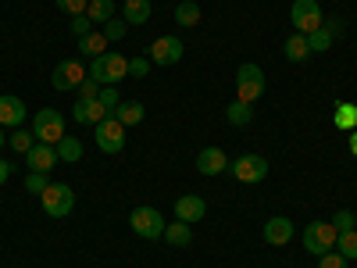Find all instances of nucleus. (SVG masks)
Masks as SVG:
<instances>
[{"mask_svg": "<svg viewBox=\"0 0 357 268\" xmlns=\"http://www.w3.org/2000/svg\"><path fill=\"white\" fill-rule=\"evenodd\" d=\"M129 75V57H122L118 50H107L100 57H93V65H89V79H97L100 86H114Z\"/></svg>", "mask_w": 357, "mask_h": 268, "instance_id": "f257e3e1", "label": "nucleus"}, {"mask_svg": "<svg viewBox=\"0 0 357 268\" xmlns=\"http://www.w3.org/2000/svg\"><path fill=\"white\" fill-rule=\"evenodd\" d=\"M33 136H36V143H50V147L61 143L68 136L61 111H57V107H40L36 118H33Z\"/></svg>", "mask_w": 357, "mask_h": 268, "instance_id": "f03ea898", "label": "nucleus"}, {"mask_svg": "<svg viewBox=\"0 0 357 268\" xmlns=\"http://www.w3.org/2000/svg\"><path fill=\"white\" fill-rule=\"evenodd\" d=\"M336 236H340V229L333 222H307L301 240H304V251H311L314 258H321L325 251H336Z\"/></svg>", "mask_w": 357, "mask_h": 268, "instance_id": "7ed1b4c3", "label": "nucleus"}, {"mask_svg": "<svg viewBox=\"0 0 357 268\" xmlns=\"http://www.w3.org/2000/svg\"><path fill=\"white\" fill-rule=\"evenodd\" d=\"M129 225H132V232L136 236H143V240H161L165 236V218H161V211L158 207H132V215H129Z\"/></svg>", "mask_w": 357, "mask_h": 268, "instance_id": "20e7f679", "label": "nucleus"}, {"mask_svg": "<svg viewBox=\"0 0 357 268\" xmlns=\"http://www.w3.org/2000/svg\"><path fill=\"white\" fill-rule=\"evenodd\" d=\"M40 204H43V211H47L50 218H65V215H72V207H75V193H72V186H65V183H50V186L40 193Z\"/></svg>", "mask_w": 357, "mask_h": 268, "instance_id": "39448f33", "label": "nucleus"}, {"mask_svg": "<svg viewBox=\"0 0 357 268\" xmlns=\"http://www.w3.org/2000/svg\"><path fill=\"white\" fill-rule=\"evenodd\" d=\"M261 94H264V72L257 65H250V61L236 68V100L254 104Z\"/></svg>", "mask_w": 357, "mask_h": 268, "instance_id": "423d86ee", "label": "nucleus"}, {"mask_svg": "<svg viewBox=\"0 0 357 268\" xmlns=\"http://www.w3.org/2000/svg\"><path fill=\"white\" fill-rule=\"evenodd\" d=\"M289 18H293V33H304V36L325 25V18H321V8H318V0H293Z\"/></svg>", "mask_w": 357, "mask_h": 268, "instance_id": "0eeeda50", "label": "nucleus"}, {"mask_svg": "<svg viewBox=\"0 0 357 268\" xmlns=\"http://www.w3.org/2000/svg\"><path fill=\"white\" fill-rule=\"evenodd\" d=\"M93 140H97V147L104 154H118L126 147V126L118 122L114 114H107L100 126H93Z\"/></svg>", "mask_w": 357, "mask_h": 268, "instance_id": "6e6552de", "label": "nucleus"}, {"mask_svg": "<svg viewBox=\"0 0 357 268\" xmlns=\"http://www.w3.org/2000/svg\"><path fill=\"white\" fill-rule=\"evenodd\" d=\"M225 172L236 179V183H261V179L268 175V161L261 154H243V158L229 161Z\"/></svg>", "mask_w": 357, "mask_h": 268, "instance_id": "1a4fd4ad", "label": "nucleus"}, {"mask_svg": "<svg viewBox=\"0 0 357 268\" xmlns=\"http://www.w3.org/2000/svg\"><path fill=\"white\" fill-rule=\"evenodd\" d=\"M86 75H89V72L82 68V61H79V57H68V61H61V65L54 68V75H50V86H54V89H61V94H65V89H79V82H82Z\"/></svg>", "mask_w": 357, "mask_h": 268, "instance_id": "9d476101", "label": "nucleus"}, {"mask_svg": "<svg viewBox=\"0 0 357 268\" xmlns=\"http://www.w3.org/2000/svg\"><path fill=\"white\" fill-rule=\"evenodd\" d=\"M183 40L178 36H158L151 43V61L154 65H175V61H183Z\"/></svg>", "mask_w": 357, "mask_h": 268, "instance_id": "9b49d317", "label": "nucleus"}, {"mask_svg": "<svg viewBox=\"0 0 357 268\" xmlns=\"http://www.w3.org/2000/svg\"><path fill=\"white\" fill-rule=\"evenodd\" d=\"M22 158H25L29 172H50V168L57 165V151H54L50 143H33Z\"/></svg>", "mask_w": 357, "mask_h": 268, "instance_id": "f8f14e48", "label": "nucleus"}, {"mask_svg": "<svg viewBox=\"0 0 357 268\" xmlns=\"http://www.w3.org/2000/svg\"><path fill=\"white\" fill-rule=\"evenodd\" d=\"M207 215V204H204V197H197V193H183V197H178L175 200V218L178 222H200Z\"/></svg>", "mask_w": 357, "mask_h": 268, "instance_id": "ddd939ff", "label": "nucleus"}, {"mask_svg": "<svg viewBox=\"0 0 357 268\" xmlns=\"http://www.w3.org/2000/svg\"><path fill=\"white\" fill-rule=\"evenodd\" d=\"M107 114H111V111H107L100 100H82V97H79L75 107H72V118H75L79 126H100Z\"/></svg>", "mask_w": 357, "mask_h": 268, "instance_id": "4468645a", "label": "nucleus"}, {"mask_svg": "<svg viewBox=\"0 0 357 268\" xmlns=\"http://www.w3.org/2000/svg\"><path fill=\"white\" fill-rule=\"evenodd\" d=\"M229 168V158L222 147H204V151L197 154V172L200 175H222Z\"/></svg>", "mask_w": 357, "mask_h": 268, "instance_id": "2eb2a0df", "label": "nucleus"}, {"mask_svg": "<svg viewBox=\"0 0 357 268\" xmlns=\"http://www.w3.org/2000/svg\"><path fill=\"white\" fill-rule=\"evenodd\" d=\"M293 240V222L286 215H275V218H268L264 222V244H272V247H286Z\"/></svg>", "mask_w": 357, "mask_h": 268, "instance_id": "dca6fc26", "label": "nucleus"}, {"mask_svg": "<svg viewBox=\"0 0 357 268\" xmlns=\"http://www.w3.org/2000/svg\"><path fill=\"white\" fill-rule=\"evenodd\" d=\"M22 122H25V104H22V97L4 94V97H0V126H4V129H18Z\"/></svg>", "mask_w": 357, "mask_h": 268, "instance_id": "f3484780", "label": "nucleus"}, {"mask_svg": "<svg viewBox=\"0 0 357 268\" xmlns=\"http://www.w3.org/2000/svg\"><path fill=\"white\" fill-rule=\"evenodd\" d=\"M161 240H168L172 247H190L193 244V229H190V222H168L165 225V236H161Z\"/></svg>", "mask_w": 357, "mask_h": 268, "instance_id": "a211bd4d", "label": "nucleus"}, {"mask_svg": "<svg viewBox=\"0 0 357 268\" xmlns=\"http://www.w3.org/2000/svg\"><path fill=\"white\" fill-rule=\"evenodd\" d=\"M122 18H126L129 25L151 22V0H126V4H122Z\"/></svg>", "mask_w": 357, "mask_h": 268, "instance_id": "6ab92c4d", "label": "nucleus"}, {"mask_svg": "<svg viewBox=\"0 0 357 268\" xmlns=\"http://www.w3.org/2000/svg\"><path fill=\"white\" fill-rule=\"evenodd\" d=\"M111 114H114L126 129H129V126H139V122H143V104H139V100H122Z\"/></svg>", "mask_w": 357, "mask_h": 268, "instance_id": "aec40b11", "label": "nucleus"}, {"mask_svg": "<svg viewBox=\"0 0 357 268\" xmlns=\"http://www.w3.org/2000/svg\"><path fill=\"white\" fill-rule=\"evenodd\" d=\"M282 50H286V57H289L293 65H301V61H307V57H311V47H307V36L304 33H293Z\"/></svg>", "mask_w": 357, "mask_h": 268, "instance_id": "412c9836", "label": "nucleus"}, {"mask_svg": "<svg viewBox=\"0 0 357 268\" xmlns=\"http://www.w3.org/2000/svg\"><path fill=\"white\" fill-rule=\"evenodd\" d=\"M79 54H86V57H100V54H107V36L104 33H89V36H79Z\"/></svg>", "mask_w": 357, "mask_h": 268, "instance_id": "4be33fe9", "label": "nucleus"}, {"mask_svg": "<svg viewBox=\"0 0 357 268\" xmlns=\"http://www.w3.org/2000/svg\"><path fill=\"white\" fill-rule=\"evenodd\" d=\"M225 118H229V126H250V118H254V107L250 104H243V100H232L229 107H225Z\"/></svg>", "mask_w": 357, "mask_h": 268, "instance_id": "5701e85b", "label": "nucleus"}, {"mask_svg": "<svg viewBox=\"0 0 357 268\" xmlns=\"http://www.w3.org/2000/svg\"><path fill=\"white\" fill-rule=\"evenodd\" d=\"M54 151H57V161H65V165H75V161L82 158V143H79L75 136H65L61 143L54 147Z\"/></svg>", "mask_w": 357, "mask_h": 268, "instance_id": "b1692460", "label": "nucleus"}, {"mask_svg": "<svg viewBox=\"0 0 357 268\" xmlns=\"http://www.w3.org/2000/svg\"><path fill=\"white\" fill-rule=\"evenodd\" d=\"M86 18L89 22H111L114 18V0H89V8H86Z\"/></svg>", "mask_w": 357, "mask_h": 268, "instance_id": "393cba45", "label": "nucleus"}, {"mask_svg": "<svg viewBox=\"0 0 357 268\" xmlns=\"http://www.w3.org/2000/svg\"><path fill=\"white\" fill-rule=\"evenodd\" d=\"M175 22L183 29H193L200 22V4H193V0H183V4L175 8Z\"/></svg>", "mask_w": 357, "mask_h": 268, "instance_id": "a878e982", "label": "nucleus"}, {"mask_svg": "<svg viewBox=\"0 0 357 268\" xmlns=\"http://www.w3.org/2000/svg\"><path fill=\"white\" fill-rule=\"evenodd\" d=\"M336 251L347 258V261H357V229H347L336 236Z\"/></svg>", "mask_w": 357, "mask_h": 268, "instance_id": "bb28decb", "label": "nucleus"}, {"mask_svg": "<svg viewBox=\"0 0 357 268\" xmlns=\"http://www.w3.org/2000/svg\"><path fill=\"white\" fill-rule=\"evenodd\" d=\"M33 143H36L33 129H22V126H18V129H11V136H8V147H11V151H18V154H25Z\"/></svg>", "mask_w": 357, "mask_h": 268, "instance_id": "cd10ccee", "label": "nucleus"}, {"mask_svg": "<svg viewBox=\"0 0 357 268\" xmlns=\"http://www.w3.org/2000/svg\"><path fill=\"white\" fill-rule=\"evenodd\" d=\"M333 40H336V36H333L325 25H321V29H314V33H307V47H311V54L329 50V47H333Z\"/></svg>", "mask_w": 357, "mask_h": 268, "instance_id": "c85d7f7f", "label": "nucleus"}, {"mask_svg": "<svg viewBox=\"0 0 357 268\" xmlns=\"http://www.w3.org/2000/svg\"><path fill=\"white\" fill-rule=\"evenodd\" d=\"M336 107H340V111H336V126H340V129H354V126H357V104L340 100Z\"/></svg>", "mask_w": 357, "mask_h": 268, "instance_id": "c756f323", "label": "nucleus"}, {"mask_svg": "<svg viewBox=\"0 0 357 268\" xmlns=\"http://www.w3.org/2000/svg\"><path fill=\"white\" fill-rule=\"evenodd\" d=\"M100 33L107 36V43H114V40H122V36L129 33V22H126V18H111V22H104Z\"/></svg>", "mask_w": 357, "mask_h": 268, "instance_id": "7c9ffc66", "label": "nucleus"}, {"mask_svg": "<svg viewBox=\"0 0 357 268\" xmlns=\"http://www.w3.org/2000/svg\"><path fill=\"white\" fill-rule=\"evenodd\" d=\"M47 186H50L47 172H29V175H25V193H43Z\"/></svg>", "mask_w": 357, "mask_h": 268, "instance_id": "2f4dec72", "label": "nucleus"}, {"mask_svg": "<svg viewBox=\"0 0 357 268\" xmlns=\"http://www.w3.org/2000/svg\"><path fill=\"white\" fill-rule=\"evenodd\" d=\"M318 268H350V261H347L340 251H325V254L318 258Z\"/></svg>", "mask_w": 357, "mask_h": 268, "instance_id": "473e14b6", "label": "nucleus"}, {"mask_svg": "<svg viewBox=\"0 0 357 268\" xmlns=\"http://www.w3.org/2000/svg\"><path fill=\"white\" fill-rule=\"evenodd\" d=\"M57 8H61L68 18H75V15H86V8H89V0H54Z\"/></svg>", "mask_w": 357, "mask_h": 268, "instance_id": "72a5a7b5", "label": "nucleus"}, {"mask_svg": "<svg viewBox=\"0 0 357 268\" xmlns=\"http://www.w3.org/2000/svg\"><path fill=\"white\" fill-rule=\"evenodd\" d=\"M97 100L107 107V111H114L118 104H122V97H118V89L114 86H100V94H97Z\"/></svg>", "mask_w": 357, "mask_h": 268, "instance_id": "f704fd0d", "label": "nucleus"}, {"mask_svg": "<svg viewBox=\"0 0 357 268\" xmlns=\"http://www.w3.org/2000/svg\"><path fill=\"white\" fill-rule=\"evenodd\" d=\"M97 94H100V82L86 75V79L79 82V97H82V100H97Z\"/></svg>", "mask_w": 357, "mask_h": 268, "instance_id": "c9c22d12", "label": "nucleus"}, {"mask_svg": "<svg viewBox=\"0 0 357 268\" xmlns=\"http://www.w3.org/2000/svg\"><path fill=\"white\" fill-rule=\"evenodd\" d=\"M333 225H336L340 232H347V229H357V215H354V211H336V215H333Z\"/></svg>", "mask_w": 357, "mask_h": 268, "instance_id": "e433bc0d", "label": "nucleus"}, {"mask_svg": "<svg viewBox=\"0 0 357 268\" xmlns=\"http://www.w3.org/2000/svg\"><path fill=\"white\" fill-rule=\"evenodd\" d=\"M68 25H72V33H75V40H79V36H89V33H93V22H89L86 15H75V18H72Z\"/></svg>", "mask_w": 357, "mask_h": 268, "instance_id": "4c0bfd02", "label": "nucleus"}, {"mask_svg": "<svg viewBox=\"0 0 357 268\" xmlns=\"http://www.w3.org/2000/svg\"><path fill=\"white\" fill-rule=\"evenodd\" d=\"M146 72H151V61H146V57H132V61H129V75L143 79Z\"/></svg>", "mask_w": 357, "mask_h": 268, "instance_id": "58836bf2", "label": "nucleus"}, {"mask_svg": "<svg viewBox=\"0 0 357 268\" xmlns=\"http://www.w3.org/2000/svg\"><path fill=\"white\" fill-rule=\"evenodd\" d=\"M11 172H15V165H8L4 158H0V186H4L8 179H11Z\"/></svg>", "mask_w": 357, "mask_h": 268, "instance_id": "ea45409f", "label": "nucleus"}, {"mask_svg": "<svg viewBox=\"0 0 357 268\" xmlns=\"http://www.w3.org/2000/svg\"><path fill=\"white\" fill-rule=\"evenodd\" d=\"M325 29H329L333 36H340L343 33V18H329V22H325Z\"/></svg>", "mask_w": 357, "mask_h": 268, "instance_id": "a19ab883", "label": "nucleus"}, {"mask_svg": "<svg viewBox=\"0 0 357 268\" xmlns=\"http://www.w3.org/2000/svg\"><path fill=\"white\" fill-rule=\"evenodd\" d=\"M4 143H8V129H4V126H0V147H4Z\"/></svg>", "mask_w": 357, "mask_h": 268, "instance_id": "79ce46f5", "label": "nucleus"}, {"mask_svg": "<svg viewBox=\"0 0 357 268\" xmlns=\"http://www.w3.org/2000/svg\"><path fill=\"white\" fill-rule=\"evenodd\" d=\"M350 143H354V154H357V133H350Z\"/></svg>", "mask_w": 357, "mask_h": 268, "instance_id": "37998d69", "label": "nucleus"}, {"mask_svg": "<svg viewBox=\"0 0 357 268\" xmlns=\"http://www.w3.org/2000/svg\"><path fill=\"white\" fill-rule=\"evenodd\" d=\"M122 4H126V0H122Z\"/></svg>", "mask_w": 357, "mask_h": 268, "instance_id": "c03bdc74", "label": "nucleus"}]
</instances>
